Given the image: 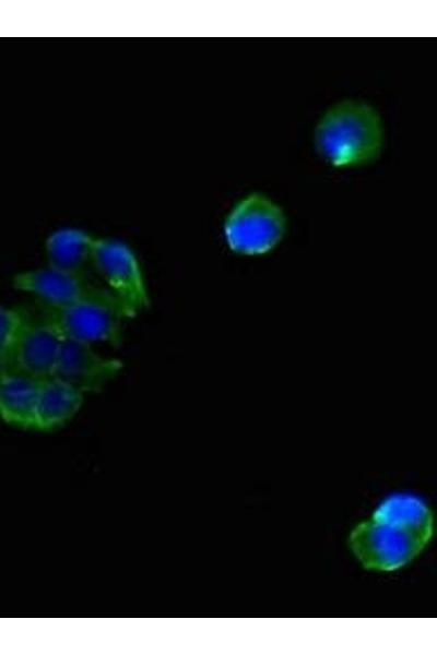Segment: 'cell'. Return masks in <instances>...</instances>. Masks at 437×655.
I'll use <instances>...</instances> for the list:
<instances>
[{
	"instance_id": "cell-1",
	"label": "cell",
	"mask_w": 437,
	"mask_h": 655,
	"mask_svg": "<svg viewBox=\"0 0 437 655\" xmlns=\"http://www.w3.org/2000/svg\"><path fill=\"white\" fill-rule=\"evenodd\" d=\"M433 524L422 498L392 493L352 529L349 547L365 569L393 571L421 553L433 536Z\"/></svg>"
},
{
	"instance_id": "cell-2",
	"label": "cell",
	"mask_w": 437,
	"mask_h": 655,
	"mask_svg": "<svg viewBox=\"0 0 437 655\" xmlns=\"http://www.w3.org/2000/svg\"><path fill=\"white\" fill-rule=\"evenodd\" d=\"M314 144L317 153L335 167L371 163L380 156L383 145L381 117L363 100L339 102L318 121Z\"/></svg>"
},
{
	"instance_id": "cell-3",
	"label": "cell",
	"mask_w": 437,
	"mask_h": 655,
	"mask_svg": "<svg viewBox=\"0 0 437 655\" xmlns=\"http://www.w3.org/2000/svg\"><path fill=\"white\" fill-rule=\"evenodd\" d=\"M286 222L275 202L253 192L233 206L224 223V236L232 251L260 255L270 252L283 239Z\"/></svg>"
},
{
	"instance_id": "cell-4",
	"label": "cell",
	"mask_w": 437,
	"mask_h": 655,
	"mask_svg": "<svg viewBox=\"0 0 437 655\" xmlns=\"http://www.w3.org/2000/svg\"><path fill=\"white\" fill-rule=\"evenodd\" d=\"M91 264L121 307L125 318H133L149 308L150 297L143 273L128 245L96 238Z\"/></svg>"
},
{
	"instance_id": "cell-5",
	"label": "cell",
	"mask_w": 437,
	"mask_h": 655,
	"mask_svg": "<svg viewBox=\"0 0 437 655\" xmlns=\"http://www.w3.org/2000/svg\"><path fill=\"white\" fill-rule=\"evenodd\" d=\"M36 315L52 327L62 341L90 345L121 344L123 317L108 306L85 302L56 307L37 301Z\"/></svg>"
},
{
	"instance_id": "cell-6",
	"label": "cell",
	"mask_w": 437,
	"mask_h": 655,
	"mask_svg": "<svg viewBox=\"0 0 437 655\" xmlns=\"http://www.w3.org/2000/svg\"><path fill=\"white\" fill-rule=\"evenodd\" d=\"M12 285L49 306L99 303L117 310L125 318L121 307L110 291L105 286L93 284L84 274L46 266L15 274Z\"/></svg>"
},
{
	"instance_id": "cell-7",
	"label": "cell",
	"mask_w": 437,
	"mask_h": 655,
	"mask_svg": "<svg viewBox=\"0 0 437 655\" xmlns=\"http://www.w3.org/2000/svg\"><path fill=\"white\" fill-rule=\"evenodd\" d=\"M123 368L120 359L97 353L92 345L62 341L54 377L83 394L101 392Z\"/></svg>"
},
{
	"instance_id": "cell-8",
	"label": "cell",
	"mask_w": 437,
	"mask_h": 655,
	"mask_svg": "<svg viewBox=\"0 0 437 655\" xmlns=\"http://www.w3.org/2000/svg\"><path fill=\"white\" fill-rule=\"evenodd\" d=\"M62 340L47 323L28 312L9 355L11 368L38 381L54 377Z\"/></svg>"
},
{
	"instance_id": "cell-9",
	"label": "cell",
	"mask_w": 437,
	"mask_h": 655,
	"mask_svg": "<svg viewBox=\"0 0 437 655\" xmlns=\"http://www.w3.org/2000/svg\"><path fill=\"white\" fill-rule=\"evenodd\" d=\"M84 394L67 382L51 377L40 380L33 430L54 431L69 422L80 410Z\"/></svg>"
},
{
	"instance_id": "cell-10",
	"label": "cell",
	"mask_w": 437,
	"mask_h": 655,
	"mask_svg": "<svg viewBox=\"0 0 437 655\" xmlns=\"http://www.w3.org/2000/svg\"><path fill=\"white\" fill-rule=\"evenodd\" d=\"M39 381L11 369L0 378V418L14 427L33 429Z\"/></svg>"
},
{
	"instance_id": "cell-11",
	"label": "cell",
	"mask_w": 437,
	"mask_h": 655,
	"mask_svg": "<svg viewBox=\"0 0 437 655\" xmlns=\"http://www.w3.org/2000/svg\"><path fill=\"white\" fill-rule=\"evenodd\" d=\"M96 238L75 228H62L54 231L46 240L47 266L56 270L84 274L91 263Z\"/></svg>"
},
{
	"instance_id": "cell-12",
	"label": "cell",
	"mask_w": 437,
	"mask_h": 655,
	"mask_svg": "<svg viewBox=\"0 0 437 655\" xmlns=\"http://www.w3.org/2000/svg\"><path fill=\"white\" fill-rule=\"evenodd\" d=\"M27 314L23 308L0 306V354L10 355Z\"/></svg>"
},
{
	"instance_id": "cell-13",
	"label": "cell",
	"mask_w": 437,
	"mask_h": 655,
	"mask_svg": "<svg viewBox=\"0 0 437 655\" xmlns=\"http://www.w3.org/2000/svg\"><path fill=\"white\" fill-rule=\"evenodd\" d=\"M12 368L9 356L0 354V378L3 377Z\"/></svg>"
}]
</instances>
